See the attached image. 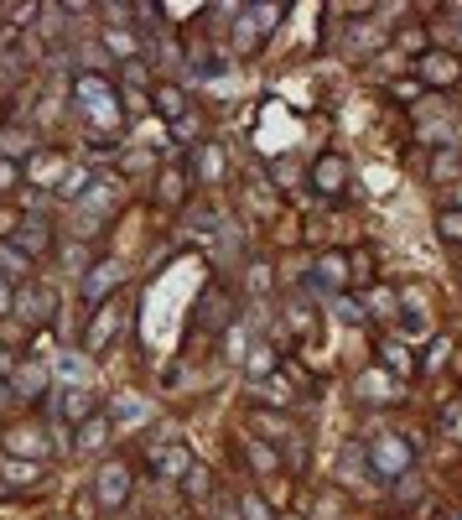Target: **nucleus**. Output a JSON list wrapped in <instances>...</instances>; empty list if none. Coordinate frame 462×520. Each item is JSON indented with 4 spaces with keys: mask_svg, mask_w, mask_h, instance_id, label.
<instances>
[{
    "mask_svg": "<svg viewBox=\"0 0 462 520\" xmlns=\"http://www.w3.org/2000/svg\"><path fill=\"white\" fill-rule=\"evenodd\" d=\"M42 437H48L42 427H31V432L16 427V432H5V453H31V463H42V458L52 453V443H42Z\"/></svg>",
    "mask_w": 462,
    "mask_h": 520,
    "instance_id": "nucleus-15",
    "label": "nucleus"
},
{
    "mask_svg": "<svg viewBox=\"0 0 462 520\" xmlns=\"http://www.w3.org/2000/svg\"><path fill=\"white\" fill-rule=\"evenodd\" d=\"M104 427H109V417H104V411H94V417H89L83 427H78L74 447H78V453H89V447H99V443H104Z\"/></svg>",
    "mask_w": 462,
    "mask_h": 520,
    "instance_id": "nucleus-24",
    "label": "nucleus"
},
{
    "mask_svg": "<svg viewBox=\"0 0 462 520\" xmlns=\"http://www.w3.org/2000/svg\"><path fill=\"white\" fill-rule=\"evenodd\" d=\"M348 281H353V255L327 250V255L312 266V281H307V286H312V292H343Z\"/></svg>",
    "mask_w": 462,
    "mask_h": 520,
    "instance_id": "nucleus-6",
    "label": "nucleus"
},
{
    "mask_svg": "<svg viewBox=\"0 0 462 520\" xmlns=\"http://www.w3.org/2000/svg\"><path fill=\"white\" fill-rule=\"evenodd\" d=\"M74 100H78V110L89 115V120H99V125H115L120 120V89L109 84V78H99V74H78L74 78Z\"/></svg>",
    "mask_w": 462,
    "mask_h": 520,
    "instance_id": "nucleus-2",
    "label": "nucleus"
},
{
    "mask_svg": "<svg viewBox=\"0 0 462 520\" xmlns=\"http://www.w3.org/2000/svg\"><path fill=\"white\" fill-rule=\"evenodd\" d=\"M182 489H187V499H197V505H203V499L214 495V473L203 469V463H193V469L182 473Z\"/></svg>",
    "mask_w": 462,
    "mask_h": 520,
    "instance_id": "nucleus-23",
    "label": "nucleus"
},
{
    "mask_svg": "<svg viewBox=\"0 0 462 520\" xmlns=\"http://www.w3.org/2000/svg\"><path fill=\"white\" fill-rule=\"evenodd\" d=\"M415 74H421V84H462V57H452V52H421V63H415Z\"/></svg>",
    "mask_w": 462,
    "mask_h": 520,
    "instance_id": "nucleus-11",
    "label": "nucleus"
},
{
    "mask_svg": "<svg viewBox=\"0 0 462 520\" xmlns=\"http://www.w3.org/2000/svg\"><path fill=\"white\" fill-rule=\"evenodd\" d=\"M5 240L22 250V255H31V260H42V255H48V250L57 245V240H52V224H48V219H37V214H31V219H22L16 229H11V234H5Z\"/></svg>",
    "mask_w": 462,
    "mask_h": 520,
    "instance_id": "nucleus-8",
    "label": "nucleus"
},
{
    "mask_svg": "<svg viewBox=\"0 0 462 520\" xmlns=\"http://www.w3.org/2000/svg\"><path fill=\"white\" fill-rule=\"evenodd\" d=\"M11 313H16V286L0 276V318H11Z\"/></svg>",
    "mask_w": 462,
    "mask_h": 520,
    "instance_id": "nucleus-31",
    "label": "nucleus"
},
{
    "mask_svg": "<svg viewBox=\"0 0 462 520\" xmlns=\"http://www.w3.org/2000/svg\"><path fill=\"white\" fill-rule=\"evenodd\" d=\"M182 198H187V167L161 172V182H156V203H161V208H182Z\"/></svg>",
    "mask_w": 462,
    "mask_h": 520,
    "instance_id": "nucleus-17",
    "label": "nucleus"
},
{
    "mask_svg": "<svg viewBox=\"0 0 462 520\" xmlns=\"http://www.w3.org/2000/svg\"><path fill=\"white\" fill-rule=\"evenodd\" d=\"M249 286H255V292H270V266H266V260L249 266Z\"/></svg>",
    "mask_w": 462,
    "mask_h": 520,
    "instance_id": "nucleus-30",
    "label": "nucleus"
},
{
    "mask_svg": "<svg viewBox=\"0 0 462 520\" xmlns=\"http://www.w3.org/2000/svg\"><path fill=\"white\" fill-rule=\"evenodd\" d=\"M458 208H462V198H458Z\"/></svg>",
    "mask_w": 462,
    "mask_h": 520,
    "instance_id": "nucleus-37",
    "label": "nucleus"
},
{
    "mask_svg": "<svg viewBox=\"0 0 462 520\" xmlns=\"http://www.w3.org/2000/svg\"><path fill=\"white\" fill-rule=\"evenodd\" d=\"M31 266H37L31 255H22L11 240H0V276H5V281H22V276H31Z\"/></svg>",
    "mask_w": 462,
    "mask_h": 520,
    "instance_id": "nucleus-21",
    "label": "nucleus"
},
{
    "mask_svg": "<svg viewBox=\"0 0 462 520\" xmlns=\"http://www.w3.org/2000/svg\"><path fill=\"white\" fill-rule=\"evenodd\" d=\"M16 313H22L26 322H48V313H52V292H48V286H37V281H26L22 292H16Z\"/></svg>",
    "mask_w": 462,
    "mask_h": 520,
    "instance_id": "nucleus-14",
    "label": "nucleus"
},
{
    "mask_svg": "<svg viewBox=\"0 0 462 520\" xmlns=\"http://www.w3.org/2000/svg\"><path fill=\"white\" fill-rule=\"evenodd\" d=\"M151 104H156V115H161V120H182V110H187V94H182V89H177V84H156V94H151Z\"/></svg>",
    "mask_w": 462,
    "mask_h": 520,
    "instance_id": "nucleus-19",
    "label": "nucleus"
},
{
    "mask_svg": "<svg viewBox=\"0 0 462 520\" xmlns=\"http://www.w3.org/2000/svg\"><path fill=\"white\" fill-rule=\"evenodd\" d=\"M120 281H125L120 260H94V266L83 271V302H89V307H104L109 292H120Z\"/></svg>",
    "mask_w": 462,
    "mask_h": 520,
    "instance_id": "nucleus-7",
    "label": "nucleus"
},
{
    "mask_svg": "<svg viewBox=\"0 0 462 520\" xmlns=\"http://www.w3.org/2000/svg\"><path fill=\"white\" fill-rule=\"evenodd\" d=\"M5 391H11V385H0V401H11V396H5Z\"/></svg>",
    "mask_w": 462,
    "mask_h": 520,
    "instance_id": "nucleus-36",
    "label": "nucleus"
},
{
    "mask_svg": "<svg viewBox=\"0 0 462 520\" xmlns=\"http://www.w3.org/2000/svg\"><path fill=\"white\" fill-rule=\"evenodd\" d=\"M437 234H441V240H452V245H462V208H441V214H437Z\"/></svg>",
    "mask_w": 462,
    "mask_h": 520,
    "instance_id": "nucleus-28",
    "label": "nucleus"
},
{
    "mask_svg": "<svg viewBox=\"0 0 462 520\" xmlns=\"http://www.w3.org/2000/svg\"><path fill=\"white\" fill-rule=\"evenodd\" d=\"M11 489H16V484H11V479H5V473H0V499H11Z\"/></svg>",
    "mask_w": 462,
    "mask_h": 520,
    "instance_id": "nucleus-35",
    "label": "nucleus"
},
{
    "mask_svg": "<svg viewBox=\"0 0 462 520\" xmlns=\"http://www.w3.org/2000/svg\"><path fill=\"white\" fill-rule=\"evenodd\" d=\"M115 198H120V182H115V177H109V182L99 177V182L83 188V198H78V208H83V214H78V234H83V240H94L99 234V214H109Z\"/></svg>",
    "mask_w": 462,
    "mask_h": 520,
    "instance_id": "nucleus-3",
    "label": "nucleus"
},
{
    "mask_svg": "<svg viewBox=\"0 0 462 520\" xmlns=\"http://www.w3.org/2000/svg\"><path fill=\"white\" fill-rule=\"evenodd\" d=\"M240 516L244 520H275V510H270L260 495H249V489H244V495H240Z\"/></svg>",
    "mask_w": 462,
    "mask_h": 520,
    "instance_id": "nucleus-29",
    "label": "nucleus"
},
{
    "mask_svg": "<svg viewBox=\"0 0 462 520\" xmlns=\"http://www.w3.org/2000/svg\"><path fill=\"white\" fill-rule=\"evenodd\" d=\"M5 354H11V348H0V375H16V365H11Z\"/></svg>",
    "mask_w": 462,
    "mask_h": 520,
    "instance_id": "nucleus-34",
    "label": "nucleus"
},
{
    "mask_svg": "<svg viewBox=\"0 0 462 520\" xmlns=\"http://www.w3.org/2000/svg\"><path fill=\"white\" fill-rule=\"evenodd\" d=\"M16 177H22V167H16V162H5V156H0V193H5V188H11V182H16Z\"/></svg>",
    "mask_w": 462,
    "mask_h": 520,
    "instance_id": "nucleus-32",
    "label": "nucleus"
},
{
    "mask_svg": "<svg viewBox=\"0 0 462 520\" xmlns=\"http://www.w3.org/2000/svg\"><path fill=\"white\" fill-rule=\"evenodd\" d=\"M229 322H234V297H229L223 281H208L203 297H197V328L203 333H223Z\"/></svg>",
    "mask_w": 462,
    "mask_h": 520,
    "instance_id": "nucleus-5",
    "label": "nucleus"
},
{
    "mask_svg": "<svg viewBox=\"0 0 462 520\" xmlns=\"http://www.w3.org/2000/svg\"><path fill=\"white\" fill-rule=\"evenodd\" d=\"M120 339V307H94L89 313V333H83V348L99 354L104 344H115Z\"/></svg>",
    "mask_w": 462,
    "mask_h": 520,
    "instance_id": "nucleus-12",
    "label": "nucleus"
},
{
    "mask_svg": "<svg viewBox=\"0 0 462 520\" xmlns=\"http://www.w3.org/2000/svg\"><path fill=\"white\" fill-rule=\"evenodd\" d=\"M458 520H462V516H458Z\"/></svg>",
    "mask_w": 462,
    "mask_h": 520,
    "instance_id": "nucleus-38",
    "label": "nucleus"
},
{
    "mask_svg": "<svg viewBox=\"0 0 462 520\" xmlns=\"http://www.w3.org/2000/svg\"><path fill=\"white\" fill-rule=\"evenodd\" d=\"M307 182H312L317 198H338L348 188V156L343 151H317V162L307 167Z\"/></svg>",
    "mask_w": 462,
    "mask_h": 520,
    "instance_id": "nucleus-4",
    "label": "nucleus"
},
{
    "mask_svg": "<svg viewBox=\"0 0 462 520\" xmlns=\"http://www.w3.org/2000/svg\"><path fill=\"white\" fill-rule=\"evenodd\" d=\"M99 401L89 391H57V417L63 421H78V417H94Z\"/></svg>",
    "mask_w": 462,
    "mask_h": 520,
    "instance_id": "nucleus-20",
    "label": "nucleus"
},
{
    "mask_svg": "<svg viewBox=\"0 0 462 520\" xmlns=\"http://www.w3.org/2000/svg\"><path fill=\"white\" fill-rule=\"evenodd\" d=\"M364 463H369V473L374 479H405L411 473V463H415V447L400 437V432H374V443L364 447Z\"/></svg>",
    "mask_w": 462,
    "mask_h": 520,
    "instance_id": "nucleus-1",
    "label": "nucleus"
},
{
    "mask_svg": "<svg viewBox=\"0 0 462 520\" xmlns=\"http://www.w3.org/2000/svg\"><path fill=\"white\" fill-rule=\"evenodd\" d=\"M441 437L462 443V396H452L447 406H441Z\"/></svg>",
    "mask_w": 462,
    "mask_h": 520,
    "instance_id": "nucleus-26",
    "label": "nucleus"
},
{
    "mask_svg": "<svg viewBox=\"0 0 462 520\" xmlns=\"http://www.w3.org/2000/svg\"><path fill=\"white\" fill-rule=\"evenodd\" d=\"M11 391L22 401H42L48 396V365L42 359H26V365H16V375H11Z\"/></svg>",
    "mask_w": 462,
    "mask_h": 520,
    "instance_id": "nucleus-13",
    "label": "nucleus"
},
{
    "mask_svg": "<svg viewBox=\"0 0 462 520\" xmlns=\"http://www.w3.org/2000/svg\"><path fill=\"white\" fill-rule=\"evenodd\" d=\"M104 48L115 52L120 63H135V37H130L125 26H104Z\"/></svg>",
    "mask_w": 462,
    "mask_h": 520,
    "instance_id": "nucleus-25",
    "label": "nucleus"
},
{
    "mask_svg": "<svg viewBox=\"0 0 462 520\" xmlns=\"http://www.w3.org/2000/svg\"><path fill=\"white\" fill-rule=\"evenodd\" d=\"M120 100H125V115H141V110H146V94H141V89H130Z\"/></svg>",
    "mask_w": 462,
    "mask_h": 520,
    "instance_id": "nucleus-33",
    "label": "nucleus"
},
{
    "mask_svg": "<svg viewBox=\"0 0 462 520\" xmlns=\"http://www.w3.org/2000/svg\"><path fill=\"white\" fill-rule=\"evenodd\" d=\"M240 447H244V458H249V463H255L260 473H275V469H281V463H275V453H270V447H260L255 437H244Z\"/></svg>",
    "mask_w": 462,
    "mask_h": 520,
    "instance_id": "nucleus-27",
    "label": "nucleus"
},
{
    "mask_svg": "<svg viewBox=\"0 0 462 520\" xmlns=\"http://www.w3.org/2000/svg\"><path fill=\"white\" fill-rule=\"evenodd\" d=\"M379 365H385L389 375H400V380L415 370V365H411V348H405V344H389V339L379 344Z\"/></svg>",
    "mask_w": 462,
    "mask_h": 520,
    "instance_id": "nucleus-22",
    "label": "nucleus"
},
{
    "mask_svg": "<svg viewBox=\"0 0 462 520\" xmlns=\"http://www.w3.org/2000/svg\"><path fill=\"white\" fill-rule=\"evenodd\" d=\"M364 401H374V406H385V401H400L405 396V380L400 375H389L385 365H374V370H364L359 375V385H353Z\"/></svg>",
    "mask_w": 462,
    "mask_h": 520,
    "instance_id": "nucleus-10",
    "label": "nucleus"
},
{
    "mask_svg": "<svg viewBox=\"0 0 462 520\" xmlns=\"http://www.w3.org/2000/svg\"><path fill=\"white\" fill-rule=\"evenodd\" d=\"M94 499L104 510H120L125 499H130V469H125V463H104V469L94 473Z\"/></svg>",
    "mask_w": 462,
    "mask_h": 520,
    "instance_id": "nucleus-9",
    "label": "nucleus"
},
{
    "mask_svg": "<svg viewBox=\"0 0 462 520\" xmlns=\"http://www.w3.org/2000/svg\"><path fill=\"white\" fill-rule=\"evenodd\" d=\"M244 375H249V380H270V375H281V354L260 339V344L249 348V359H244Z\"/></svg>",
    "mask_w": 462,
    "mask_h": 520,
    "instance_id": "nucleus-18",
    "label": "nucleus"
},
{
    "mask_svg": "<svg viewBox=\"0 0 462 520\" xmlns=\"http://www.w3.org/2000/svg\"><path fill=\"white\" fill-rule=\"evenodd\" d=\"M187 469H193V453H187V447H156V453H151V473H161V479H182Z\"/></svg>",
    "mask_w": 462,
    "mask_h": 520,
    "instance_id": "nucleus-16",
    "label": "nucleus"
}]
</instances>
